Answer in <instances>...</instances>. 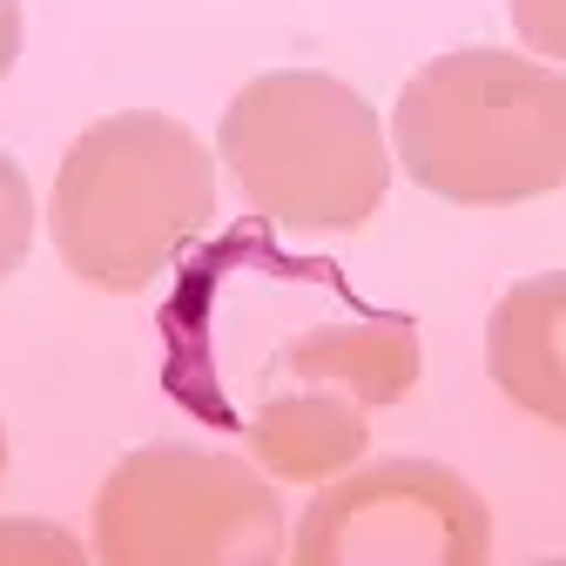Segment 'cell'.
Instances as JSON below:
<instances>
[{
    "mask_svg": "<svg viewBox=\"0 0 566 566\" xmlns=\"http://www.w3.org/2000/svg\"><path fill=\"white\" fill-rule=\"evenodd\" d=\"M0 479H8V432H0Z\"/></svg>",
    "mask_w": 566,
    "mask_h": 566,
    "instance_id": "cell-13",
    "label": "cell"
},
{
    "mask_svg": "<svg viewBox=\"0 0 566 566\" xmlns=\"http://www.w3.org/2000/svg\"><path fill=\"white\" fill-rule=\"evenodd\" d=\"M485 371L506 405L566 432V270L526 276L492 304Z\"/></svg>",
    "mask_w": 566,
    "mask_h": 566,
    "instance_id": "cell-6",
    "label": "cell"
},
{
    "mask_svg": "<svg viewBox=\"0 0 566 566\" xmlns=\"http://www.w3.org/2000/svg\"><path fill=\"white\" fill-rule=\"evenodd\" d=\"M48 223L88 291L135 297L217 223V156L176 115H102L67 142Z\"/></svg>",
    "mask_w": 566,
    "mask_h": 566,
    "instance_id": "cell-1",
    "label": "cell"
},
{
    "mask_svg": "<svg viewBox=\"0 0 566 566\" xmlns=\"http://www.w3.org/2000/svg\"><path fill=\"white\" fill-rule=\"evenodd\" d=\"M21 61V0H0V82L14 75Z\"/></svg>",
    "mask_w": 566,
    "mask_h": 566,
    "instance_id": "cell-12",
    "label": "cell"
},
{
    "mask_svg": "<svg viewBox=\"0 0 566 566\" xmlns=\"http://www.w3.org/2000/svg\"><path fill=\"white\" fill-rule=\"evenodd\" d=\"M513 28L526 41V54L539 61H566V0H506Z\"/></svg>",
    "mask_w": 566,
    "mask_h": 566,
    "instance_id": "cell-10",
    "label": "cell"
},
{
    "mask_svg": "<svg viewBox=\"0 0 566 566\" xmlns=\"http://www.w3.org/2000/svg\"><path fill=\"white\" fill-rule=\"evenodd\" d=\"M82 559V546L61 526H0V559Z\"/></svg>",
    "mask_w": 566,
    "mask_h": 566,
    "instance_id": "cell-11",
    "label": "cell"
},
{
    "mask_svg": "<svg viewBox=\"0 0 566 566\" xmlns=\"http://www.w3.org/2000/svg\"><path fill=\"white\" fill-rule=\"evenodd\" d=\"M276 371H291L297 385H324L371 405H398L418 385V324L411 317H365V324H324L297 337L276 358Z\"/></svg>",
    "mask_w": 566,
    "mask_h": 566,
    "instance_id": "cell-8",
    "label": "cell"
},
{
    "mask_svg": "<svg viewBox=\"0 0 566 566\" xmlns=\"http://www.w3.org/2000/svg\"><path fill=\"white\" fill-rule=\"evenodd\" d=\"M297 566H485L492 513L485 500L432 459H385L337 472L311 500L291 539Z\"/></svg>",
    "mask_w": 566,
    "mask_h": 566,
    "instance_id": "cell-5",
    "label": "cell"
},
{
    "mask_svg": "<svg viewBox=\"0 0 566 566\" xmlns=\"http://www.w3.org/2000/svg\"><path fill=\"white\" fill-rule=\"evenodd\" d=\"M371 446V424L365 405L324 391V385H297V391H276L256 405L250 418V452L270 479H291V485H324L337 472H350Z\"/></svg>",
    "mask_w": 566,
    "mask_h": 566,
    "instance_id": "cell-7",
    "label": "cell"
},
{
    "mask_svg": "<svg viewBox=\"0 0 566 566\" xmlns=\"http://www.w3.org/2000/svg\"><path fill=\"white\" fill-rule=\"evenodd\" d=\"M398 169L465 209H513L566 182V75L513 48L424 61L391 108Z\"/></svg>",
    "mask_w": 566,
    "mask_h": 566,
    "instance_id": "cell-2",
    "label": "cell"
},
{
    "mask_svg": "<svg viewBox=\"0 0 566 566\" xmlns=\"http://www.w3.org/2000/svg\"><path fill=\"white\" fill-rule=\"evenodd\" d=\"M88 539L108 566H270L291 553L276 485L209 446L128 452L95 492Z\"/></svg>",
    "mask_w": 566,
    "mask_h": 566,
    "instance_id": "cell-4",
    "label": "cell"
},
{
    "mask_svg": "<svg viewBox=\"0 0 566 566\" xmlns=\"http://www.w3.org/2000/svg\"><path fill=\"white\" fill-rule=\"evenodd\" d=\"M217 156L263 223L297 237H350L391 189L378 108L317 67H276L237 88L217 128Z\"/></svg>",
    "mask_w": 566,
    "mask_h": 566,
    "instance_id": "cell-3",
    "label": "cell"
},
{
    "mask_svg": "<svg viewBox=\"0 0 566 566\" xmlns=\"http://www.w3.org/2000/svg\"><path fill=\"white\" fill-rule=\"evenodd\" d=\"M34 250V189L21 176V163L0 149V283H8Z\"/></svg>",
    "mask_w": 566,
    "mask_h": 566,
    "instance_id": "cell-9",
    "label": "cell"
}]
</instances>
